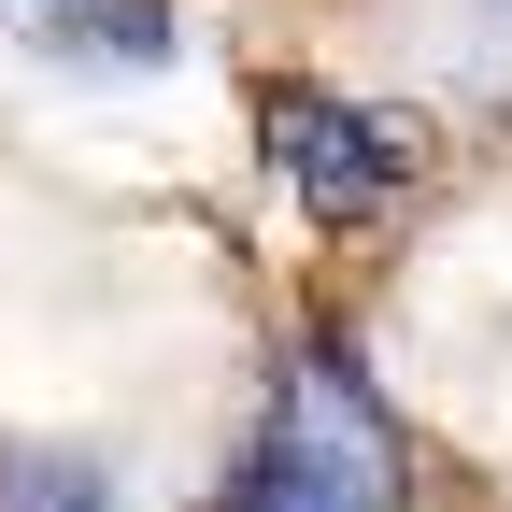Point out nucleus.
<instances>
[{
  "instance_id": "39448f33",
  "label": "nucleus",
  "mask_w": 512,
  "mask_h": 512,
  "mask_svg": "<svg viewBox=\"0 0 512 512\" xmlns=\"http://www.w3.org/2000/svg\"><path fill=\"white\" fill-rule=\"evenodd\" d=\"M0 512H100V470H0Z\"/></svg>"
},
{
  "instance_id": "f03ea898",
  "label": "nucleus",
  "mask_w": 512,
  "mask_h": 512,
  "mask_svg": "<svg viewBox=\"0 0 512 512\" xmlns=\"http://www.w3.org/2000/svg\"><path fill=\"white\" fill-rule=\"evenodd\" d=\"M256 128H271V171L299 185L328 228H356V214H399L413 200V128L399 114H370V100H342V86H271L256 100Z\"/></svg>"
},
{
  "instance_id": "f257e3e1",
  "label": "nucleus",
  "mask_w": 512,
  "mask_h": 512,
  "mask_svg": "<svg viewBox=\"0 0 512 512\" xmlns=\"http://www.w3.org/2000/svg\"><path fill=\"white\" fill-rule=\"evenodd\" d=\"M214 512H413V427L370 384V356L342 328H299L256 413V456L228 470Z\"/></svg>"
},
{
  "instance_id": "20e7f679",
  "label": "nucleus",
  "mask_w": 512,
  "mask_h": 512,
  "mask_svg": "<svg viewBox=\"0 0 512 512\" xmlns=\"http://www.w3.org/2000/svg\"><path fill=\"white\" fill-rule=\"evenodd\" d=\"M456 72L484 100H512V0H470V15H456Z\"/></svg>"
},
{
  "instance_id": "7ed1b4c3",
  "label": "nucleus",
  "mask_w": 512,
  "mask_h": 512,
  "mask_svg": "<svg viewBox=\"0 0 512 512\" xmlns=\"http://www.w3.org/2000/svg\"><path fill=\"white\" fill-rule=\"evenodd\" d=\"M43 57H86V72H171V15L157 0H0Z\"/></svg>"
}]
</instances>
